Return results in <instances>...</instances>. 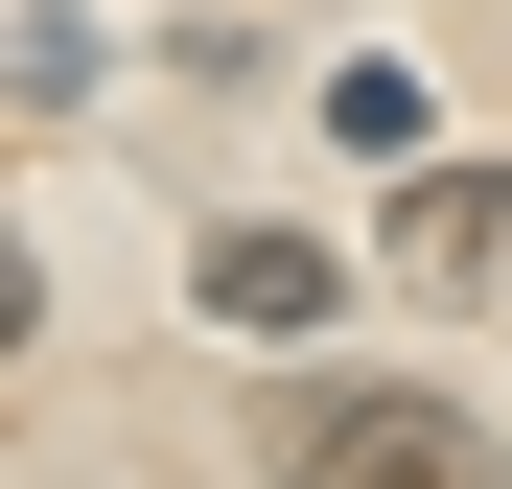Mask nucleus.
<instances>
[{
	"label": "nucleus",
	"mask_w": 512,
	"mask_h": 489,
	"mask_svg": "<svg viewBox=\"0 0 512 489\" xmlns=\"http://www.w3.org/2000/svg\"><path fill=\"white\" fill-rule=\"evenodd\" d=\"M24 303H47V280H24V233H0V350H24Z\"/></svg>",
	"instance_id": "obj_4"
},
{
	"label": "nucleus",
	"mask_w": 512,
	"mask_h": 489,
	"mask_svg": "<svg viewBox=\"0 0 512 489\" xmlns=\"http://www.w3.org/2000/svg\"><path fill=\"white\" fill-rule=\"evenodd\" d=\"M396 280H443V303L512 280V163H419L396 187Z\"/></svg>",
	"instance_id": "obj_3"
},
{
	"label": "nucleus",
	"mask_w": 512,
	"mask_h": 489,
	"mask_svg": "<svg viewBox=\"0 0 512 489\" xmlns=\"http://www.w3.org/2000/svg\"><path fill=\"white\" fill-rule=\"evenodd\" d=\"M256 466L280 489H489V420L419 373H303L280 420H256Z\"/></svg>",
	"instance_id": "obj_1"
},
{
	"label": "nucleus",
	"mask_w": 512,
	"mask_h": 489,
	"mask_svg": "<svg viewBox=\"0 0 512 489\" xmlns=\"http://www.w3.org/2000/svg\"><path fill=\"white\" fill-rule=\"evenodd\" d=\"M187 303H210V326H256V350H326V303H350V257L256 210V233H210V257H187Z\"/></svg>",
	"instance_id": "obj_2"
}]
</instances>
